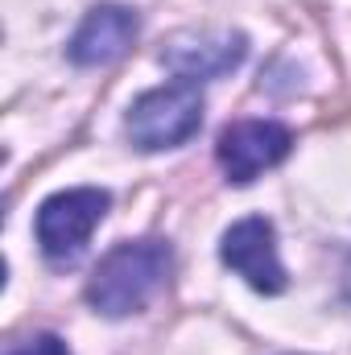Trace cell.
<instances>
[{
  "label": "cell",
  "mask_w": 351,
  "mask_h": 355,
  "mask_svg": "<svg viewBox=\"0 0 351 355\" xmlns=\"http://www.w3.org/2000/svg\"><path fill=\"white\" fill-rule=\"evenodd\" d=\"M170 268H174V257H170V244H162V240L120 244L91 272L87 302L108 318H128V314L145 310L166 289Z\"/></svg>",
  "instance_id": "cell-1"
},
{
  "label": "cell",
  "mask_w": 351,
  "mask_h": 355,
  "mask_svg": "<svg viewBox=\"0 0 351 355\" xmlns=\"http://www.w3.org/2000/svg\"><path fill=\"white\" fill-rule=\"evenodd\" d=\"M198 124H203V91L190 79H178V83L141 95L128 112V137L145 153L186 145L198 132Z\"/></svg>",
  "instance_id": "cell-2"
},
{
  "label": "cell",
  "mask_w": 351,
  "mask_h": 355,
  "mask_svg": "<svg viewBox=\"0 0 351 355\" xmlns=\"http://www.w3.org/2000/svg\"><path fill=\"white\" fill-rule=\"evenodd\" d=\"M108 207H112L108 190H95V186L62 190V194L46 198L37 211V244H42L46 261H54V265L79 261V252L87 248L91 232L99 227Z\"/></svg>",
  "instance_id": "cell-3"
},
{
  "label": "cell",
  "mask_w": 351,
  "mask_h": 355,
  "mask_svg": "<svg viewBox=\"0 0 351 355\" xmlns=\"http://www.w3.org/2000/svg\"><path fill=\"white\" fill-rule=\"evenodd\" d=\"M289 145H293V137H289L285 124H277V120H240V124L219 132L215 157H219L223 174L244 186L257 174L273 170L289 153Z\"/></svg>",
  "instance_id": "cell-4"
},
{
  "label": "cell",
  "mask_w": 351,
  "mask_h": 355,
  "mask_svg": "<svg viewBox=\"0 0 351 355\" xmlns=\"http://www.w3.org/2000/svg\"><path fill=\"white\" fill-rule=\"evenodd\" d=\"M219 252H223V265L240 272L257 293H281L285 289V268L277 261V236H273L268 219L252 215V219H240L236 227H228Z\"/></svg>",
  "instance_id": "cell-5"
},
{
  "label": "cell",
  "mask_w": 351,
  "mask_h": 355,
  "mask_svg": "<svg viewBox=\"0 0 351 355\" xmlns=\"http://www.w3.org/2000/svg\"><path fill=\"white\" fill-rule=\"evenodd\" d=\"M248 54L244 33L219 29V33H182L166 46V67L174 71L178 79H219L228 71H236Z\"/></svg>",
  "instance_id": "cell-6"
},
{
  "label": "cell",
  "mask_w": 351,
  "mask_h": 355,
  "mask_svg": "<svg viewBox=\"0 0 351 355\" xmlns=\"http://www.w3.org/2000/svg\"><path fill=\"white\" fill-rule=\"evenodd\" d=\"M137 12L124 4H99L91 8L87 21L79 25V33L71 37V58L79 67H108L120 54H128V46L137 42Z\"/></svg>",
  "instance_id": "cell-7"
},
{
  "label": "cell",
  "mask_w": 351,
  "mask_h": 355,
  "mask_svg": "<svg viewBox=\"0 0 351 355\" xmlns=\"http://www.w3.org/2000/svg\"><path fill=\"white\" fill-rule=\"evenodd\" d=\"M4 355H71V352H67V343L58 335H33V339L12 343Z\"/></svg>",
  "instance_id": "cell-8"
}]
</instances>
